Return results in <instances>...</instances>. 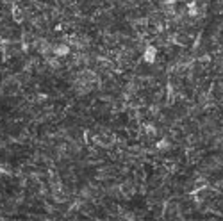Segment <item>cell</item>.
I'll return each mask as SVG.
<instances>
[{
    "mask_svg": "<svg viewBox=\"0 0 223 221\" xmlns=\"http://www.w3.org/2000/svg\"><path fill=\"white\" fill-rule=\"evenodd\" d=\"M153 59H155V48H146V52H145V61L146 63H152Z\"/></svg>",
    "mask_w": 223,
    "mask_h": 221,
    "instance_id": "obj_1",
    "label": "cell"
},
{
    "mask_svg": "<svg viewBox=\"0 0 223 221\" xmlns=\"http://www.w3.org/2000/svg\"><path fill=\"white\" fill-rule=\"evenodd\" d=\"M54 53H55V55H66V53H68V46L61 45V46H57V48L54 50Z\"/></svg>",
    "mask_w": 223,
    "mask_h": 221,
    "instance_id": "obj_2",
    "label": "cell"
}]
</instances>
